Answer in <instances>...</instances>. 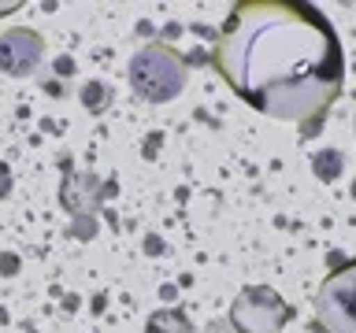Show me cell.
<instances>
[{
	"mask_svg": "<svg viewBox=\"0 0 356 333\" xmlns=\"http://www.w3.org/2000/svg\"><path fill=\"white\" fill-rule=\"evenodd\" d=\"M208 333H238V330L230 326V318H219V322H211V326H208Z\"/></svg>",
	"mask_w": 356,
	"mask_h": 333,
	"instance_id": "7",
	"label": "cell"
},
{
	"mask_svg": "<svg viewBox=\"0 0 356 333\" xmlns=\"http://www.w3.org/2000/svg\"><path fill=\"white\" fill-rule=\"evenodd\" d=\"M211 63L252 111L316 133L345 85V56L330 19L305 0H249L222 22Z\"/></svg>",
	"mask_w": 356,
	"mask_h": 333,
	"instance_id": "1",
	"label": "cell"
},
{
	"mask_svg": "<svg viewBox=\"0 0 356 333\" xmlns=\"http://www.w3.org/2000/svg\"><path fill=\"white\" fill-rule=\"evenodd\" d=\"M145 333H193V322H189L182 311L163 307V311H156V315L145 322Z\"/></svg>",
	"mask_w": 356,
	"mask_h": 333,
	"instance_id": "6",
	"label": "cell"
},
{
	"mask_svg": "<svg viewBox=\"0 0 356 333\" xmlns=\"http://www.w3.org/2000/svg\"><path fill=\"white\" fill-rule=\"evenodd\" d=\"M130 85L149 104H167L186 89V63L167 44H145L130 60Z\"/></svg>",
	"mask_w": 356,
	"mask_h": 333,
	"instance_id": "2",
	"label": "cell"
},
{
	"mask_svg": "<svg viewBox=\"0 0 356 333\" xmlns=\"http://www.w3.org/2000/svg\"><path fill=\"white\" fill-rule=\"evenodd\" d=\"M289 318V307L282 304V296L275 289L252 285L234 300L230 307V326L238 333H278Z\"/></svg>",
	"mask_w": 356,
	"mask_h": 333,
	"instance_id": "4",
	"label": "cell"
},
{
	"mask_svg": "<svg viewBox=\"0 0 356 333\" xmlns=\"http://www.w3.org/2000/svg\"><path fill=\"white\" fill-rule=\"evenodd\" d=\"M44 60V41L41 33H33L26 26H15L8 33H0V71L11 78H26L41 67Z\"/></svg>",
	"mask_w": 356,
	"mask_h": 333,
	"instance_id": "5",
	"label": "cell"
},
{
	"mask_svg": "<svg viewBox=\"0 0 356 333\" xmlns=\"http://www.w3.org/2000/svg\"><path fill=\"white\" fill-rule=\"evenodd\" d=\"M316 322L323 333H356V255L323 278L316 293Z\"/></svg>",
	"mask_w": 356,
	"mask_h": 333,
	"instance_id": "3",
	"label": "cell"
},
{
	"mask_svg": "<svg viewBox=\"0 0 356 333\" xmlns=\"http://www.w3.org/2000/svg\"><path fill=\"white\" fill-rule=\"evenodd\" d=\"M353 130H356V111H353Z\"/></svg>",
	"mask_w": 356,
	"mask_h": 333,
	"instance_id": "8",
	"label": "cell"
}]
</instances>
